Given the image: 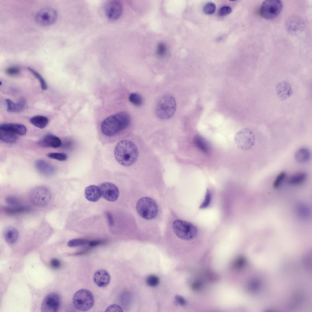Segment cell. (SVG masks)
<instances>
[{"instance_id": "6da1fadb", "label": "cell", "mask_w": 312, "mask_h": 312, "mask_svg": "<svg viewBox=\"0 0 312 312\" xmlns=\"http://www.w3.org/2000/svg\"><path fill=\"white\" fill-rule=\"evenodd\" d=\"M131 119L126 112H121L108 117L101 122L100 141L103 144L114 143L120 139V134L129 125Z\"/></svg>"}, {"instance_id": "7a4b0ae2", "label": "cell", "mask_w": 312, "mask_h": 312, "mask_svg": "<svg viewBox=\"0 0 312 312\" xmlns=\"http://www.w3.org/2000/svg\"><path fill=\"white\" fill-rule=\"evenodd\" d=\"M114 153L117 161L125 166L133 165L137 159L139 154L135 144L128 139L122 140L118 142L115 146Z\"/></svg>"}, {"instance_id": "3957f363", "label": "cell", "mask_w": 312, "mask_h": 312, "mask_svg": "<svg viewBox=\"0 0 312 312\" xmlns=\"http://www.w3.org/2000/svg\"><path fill=\"white\" fill-rule=\"evenodd\" d=\"M135 208L137 214L145 221H154L158 218L160 213L157 201L148 196L140 197L136 201Z\"/></svg>"}, {"instance_id": "277c9868", "label": "cell", "mask_w": 312, "mask_h": 312, "mask_svg": "<svg viewBox=\"0 0 312 312\" xmlns=\"http://www.w3.org/2000/svg\"><path fill=\"white\" fill-rule=\"evenodd\" d=\"M173 235L182 240H191L196 236L198 230L196 227L188 221L176 218L171 224Z\"/></svg>"}, {"instance_id": "5b68a950", "label": "cell", "mask_w": 312, "mask_h": 312, "mask_svg": "<svg viewBox=\"0 0 312 312\" xmlns=\"http://www.w3.org/2000/svg\"><path fill=\"white\" fill-rule=\"evenodd\" d=\"M176 109V102L175 98L170 94H165L160 96L158 100L155 111L158 118L167 119L173 115Z\"/></svg>"}, {"instance_id": "8992f818", "label": "cell", "mask_w": 312, "mask_h": 312, "mask_svg": "<svg viewBox=\"0 0 312 312\" xmlns=\"http://www.w3.org/2000/svg\"><path fill=\"white\" fill-rule=\"evenodd\" d=\"M234 140L237 148L241 151H247L254 146L256 139L253 131L245 128L240 129L236 133Z\"/></svg>"}, {"instance_id": "52a82bcc", "label": "cell", "mask_w": 312, "mask_h": 312, "mask_svg": "<svg viewBox=\"0 0 312 312\" xmlns=\"http://www.w3.org/2000/svg\"><path fill=\"white\" fill-rule=\"evenodd\" d=\"M74 307L78 310L86 311L93 307L94 303V297L92 293L87 289H81L76 291L73 297Z\"/></svg>"}, {"instance_id": "ba28073f", "label": "cell", "mask_w": 312, "mask_h": 312, "mask_svg": "<svg viewBox=\"0 0 312 312\" xmlns=\"http://www.w3.org/2000/svg\"><path fill=\"white\" fill-rule=\"evenodd\" d=\"M282 7V3L280 0H265L261 6L260 13L261 16L265 19H272L280 14Z\"/></svg>"}, {"instance_id": "9c48e42d", "label": "cell", "mask_w": 312, "mask_h": 312, "mask_svg": "<svg viewBox=\"0 0 312 312\" xmlns=\"http://www.w3.org/2000/svg\"><path fill=\"white\" fill-rule=\"evenodd\" d=\"M51 193L47 188L42 186L36 187L30 192L29 198L34 205L43 207L49 203L51 199Z\"/></svg>"}, {"instance_id": "30bf717a", "label": "cell", "mask_w": 312, "mask_h": 312, "mask_svg": "<svg viewBox=\"0 0 312 312\" xmlns=\"http://www.w3.org/2000/svg\"><path fill=\"white\" fill-rule=\"evenodd\" d=\"M56 11L51 8H44L40 10L36 15V22L43 26H48L54 23L56 20Z\"/></svg>"}, {"instance_id": "8fae6325", "label": "cell", "mask_w": 312, "mask_h": 312, "mask_svg": "<svg viewBox=\"0 0 312 312\" xmlns=\"http://www.w3.org/2000/svg\"><path fill=\"white\" fill-rule=\"evenodd\" d=\"M102 197L106 200L113 202L118 198L119 192V188L114 184L109 182H105L99 185Z\"/></svg>"}, {"instance_id": "7c38bea8", "label": "cell", "mask_w": 312, "mask_h": 312, "mask_svg": "<svg viewBox=\"0 0 312 312\" xmlns=\"http://www.w3.org/2000/svg\"><path fill=\"white\" fill-rule=\"evenodd\" d=\"M60 304V299L58 295L56 293H50L47 295L43 300L41 307V311L57 312Z\"/></svg>"}, {"instance_id": "4fadbf2b", "label": "cell", "mask_w": 312, "mask_h": 312, "mask_svg": "<svg viewBox=\"0 0 312 312\" xmlns=\"http://www.w3.org/2000/svg\"><path fill=\"white\" fill-rule=\"evenodd\" d=\"M105 12L107 17L112 20H117L122 14V7L120 2L116 0L108 2L105 7Z\"/></svg>"}, {"instance_id": "5bb4252c", "label": "cell", "mask_w": 312, "mask_h": 312, "mask_svg": "<svg viewBox=\"0 0 312 312\" xmlns=\"http://www.w3.org/2000/svg\"><path fill=\"white\" fill-rule=\"evenodd\" d=\"M276 94L278 98L284 101L289 98L293 94V90L290 83L286 80L278 83L275 86Z\"/></svg>"}, {"instance_id": "9a60e30c", "label": "cell", "mask_w": 312, "mask_h": 312, "mask_svg": "<svg viewBox=\"0 0 312 312\" xmlns=\"http://www.w3.org/2000/svg\"><path fill=\"white\" fill-rule=\"evenodd\" d=\"M94 283L98 286L105 287L109 283L110 276L109 273L105 269H99L96 271L94 275Z\"/></svg>"}, {"instance_id": "2e32d148", "label": "cell", "mask_w": 312, "mask_h": 312, "mask_svg": "<svg viewBox=\"0 0 312 312\" xmlns=\"http://www.w3.org/2000/svg\"><path fill=\"white\" fill-rule=\"evenodd\" d=\"M85 195L88 200L92 202H96L101 196L100 189L99 186L95 185L88 186L85 189Z\"/></svg>"}, {"instance_id": "e0dca14e", "label": "cell", "mask_w": 312, "mask_h": 312, "mask_svg": "<svg viewBox=\"0 0 312 312\" xmlns=\"http://www.w3.org/2000/svg\"><path fill=\"white\" fill-rule=\"evenodd\" d=\"M39 144L43 146L56 148L62 144L60 139L58 137L51 134L45 135L39 142Z\"/></svg>"}, {"instance_id": "ac0fdd59", "label": "cell", "mask_w": 312, "mask_h": 312, "mask_svg": "<svg viewBox=\"0 0 312 312\" xmlns=\"http://www.w3.org/2000/svg\"><path fill=\"white\" fill-rule=\"evenodd\" d=\"M0 129L8 130L20 135H24L27 132L26 126L23 124L19 123H3L0 125Z\"/></svg>"}, {"instance_id": "d6986e66", "label": "cell", "mask_w": 312, "mask_h": 312, "mask_svg": "<svg viewBox=\"0 0 312 312\" xmlns=\"http://www.w3.org/2000/svg\"><path fill=\"white\" fill-rule=\"evenodd\" d=\"M37 169L42 174L46 176H51L55 172L54 168L45 161L38 160L35 163Z\"/></svg>"}, {"instance_id": "ffe728a7", "label": "cell", "mask_w": 312, "mask_h": 312, "mask_svg": "<svg viewBox=\"0 0 312 312\" xmlns=\"http://www.w3.org/2000/svg\"><path fill=\"white\" fill-rule=\"evenodd\" d=\"M7 110L9 112H20L23 110L25 108L26 102L23 99H21L17 103H14L9 99H6Z\"/></svg>"}, {"instance_id": "44dd1931", "label": "cell", "mask_w": 312, "mask_h": 312, "mask_svg": "<svg viewBox=\"0 0 312 312\" xmlns=\"http://www.w3.org/2000/svg\"><path fill=\"white\" fill-rule=\"evenodd\" d=\"M5 240L8 243L12 244L15 243L19 238V233L15 228L9 226L6 228L3 232Z\"/></svg>"}, {"instance_id": "7402d4cb", "label": "cell", "mask_w": 312, "mask_h": 312, "mask_svg": "<svg viewBox=\"0 0 312 312\" xmlns=\"http://www.w3.org/2000/svg\"><path fill=\"white\" fill-rule=\"evenodd\" d=\"M194 146L200 151L205 154H208L210 151V147L207 142L201 136L196 135L193 139Z\"/></svg>"}, {"instance_id": "603a6c76", "label": "cell", "mask_w": 312, "mask_h": 312, "mask_svg": "<svg viewBox=\"0 0 312 312\" xmlns=\"http://www.w3.org/2000/svg\"><path fill=\"white\" fill-rule=\"evenodd\" d=\"M310 153L309 150L305 147L298 149L295 152L294 158L295 160L300 163L307 162L310 159Z\"/></svg>"}, {"instance_id": "cb8c5ba5", "label": "cell", "mask_w": 312, "mask_h": 312, "mask_svg": "<svg viewBox=\"0 0 312 312\" xmlns=\"http://www.w3.org/2000/svg\"><path fill=\"white\" fill-rule=\"evenodd\" d=\"M0 138L2 141L9 144L15 143L17 137L15 133L5 129H0Z\"/></svg>"}, {"instance_id": "d4e9b609", "label": "cell", "mask_w": 312, "mask_h": 312, "mask_svg": "<svg viewBox=\"0 0 312 312\" xmlns=\"http://www.w3.org/2000/svg\"><path fill=\"white\" fill-rule=\"evenodd\" d=\"M30 121L35 126L40 129H43L47 125L48 119L45 116L37 115L31 117L30 119Z\"/></svg>"}, {"instance_id": "484cf974", "label": "cell", "mask_w": 312, "mask_h": 312, "mask_svg": "<svg viewBox=\"0 0 312 312\" xmlns=\"http://www.w3.org/2000/svg\"><path fill=\"white\" fill-rule=\"evenodd\" d=\"M307 177V174L304 172H299L291 176L288 180V183L293 185H297L304 182Z\"/></svg>"}, {"instance_id": "4316f807", "label": "cell", "mask_w": 312, "mask_h": 312, "mask_svg": "<svg viewBox=\"0 0 312 312\" xmlns=\"http://www.w3.org/2000/svg\"><path fill=\"white\" fill-rule=\"evenodd\" d=\"M27 207L21 206L4 207L3 208L4 211L9 214H15L21 213L28 210Z\"/></svg>"}, {"instance_id": "83f0119b", "label": "cell", "mask_w": 312, "mask_h": 312, "mask_svg": "<svg viewBox=\"0 0 312 312\" xmlns=\"http://www.w3.org/2000/svg\"><path fill=\"white\" fill-rule=\"evenodd\" d=\"M28 70L39 81L41 88L43 90H45L47 88V86L44 79L41 75L37 71L30 67H28Z\"/></svg>"}, {"instance_id": "f1b7e54d", "label": "cell", "mask_w": 312, "mask_h": 312, "mask_svg": "<svg viewBox=\"0 0 312 312\" xmlns=\"http://www.w3.org/2000/svg\"><path fill=\"white\" fill-rule=\"evenodd\" d=\"M130 101L136 106H140L143 103V100L141 96L137 93H132L129 97Z\"/></svg>"}, {"instance_id": "f546056e", "label": "cell", "mask_w": 312, "mask_h": 312, "mask_svg": "<svg viewBox=\"0 0 312 312\" xmlns=\"http://www.w3.org/2000/svg\"><path fill=\"white\" fill-rule=\"evenodd\" d=\"M211 199L212 196L211 191L208 189H207L204 199L200 206V208L204 209L207 208L210 204Z\"/></svg>"}, {"instance_id": "4dcf8cb0", "label": "cell", "mask_w": 312, "mask_h": 312, "mask_svg": "<svg viewBox=\"0 0 312 312\" xmlns=\"http://www.w3.org/2000/svg\"><path fill=\"white\" fill-rule=\"evenodd\" d=\"M89 242V240L84 239H73L69 241L68 245L70 247H74L85 245Z\"/></svg>"}, {"instance_id": "1f68e13d", "label": "cell", "mask_w": 312, "mask_h": 312, "mask_svg": "<svg viewBox=\"0 0 312 312\" xmlns=\"http://www.w3.org/2000/svg\"><path fill=\"white\" fill-rule=\"evenodd\" d=\"M47 156L49 158L60 161H65L67 158L66 154L61 153H50L48 154Z\"/></svg>"}, {"instance_id": "d6a6232c", "label": "cell", "mask_w": 312, "mask_h": 312, "mask_svg": "<svg viewBox=\"0 0 312 312\" xmlns=\"http://www.w3.org/2000/svg\"><path fill=\"white\" fill-rule=\"evenodd\" d=\"M216 6L215 4L212 2H208L206 4L203 8L204 12L207 15L213 14L215 11Z\"/></svg>"}, {"instance_id": "836d02e7", "label": "cell", "mask_w": 312, "mask_h": 312, "mask_svg": "<svg viewBox=\"0 0 312 312\" xmlns=\"http://www.w3.org/2000/svg\"><path fill=\"white\" fill-rule=\"evenodd\" d=\"M5 202L9 205L12 206H20L21 202L17 197L13 196H8L5 198Z\"/></svg>"}, {"instance_id": "e575fe53", "label": "cell", "mask_w": 312, "mask_h": 312, "mask_svg": "<svg viewBox=\"0 0 312 312\" xmlns=\"http://www.w3.org/2000/svg\"><path fill=\"white\" fill-rule=\"evenodd\" d=\"M159 282L158 278L154 275L149 276L147 278L146 282L147 284L151 287H155L157 285Z\"/></svg>"}, {"instance_id": "d590c367", "label": "cell", "mask_w": 312, "mask_h": 312, "mask_svg": "<svg viewBox=\"0 0 312 312\" xmlns=\"http://www.w3.org/2000/svg\"><path fill=\"white\" fill-rule=\"evenodd\" d=\"M286 176V173L285 171H282L278 174L273 183V187L275 188L278 187L282 182Z\"/></svg>"}, {"instance_id": "8d00e7d4", "label": "cell", "mask_w": 312, "mask_h": 312, "mask_svg": "<svg viewBox=\"0 0 312 312\" xmlns=\"http://www.w3.org/2000/svg\"><path fill=\"white\" fill-rule=\"evenodd\" d=\"M167 51V47L165 44L163 43H160L158 44L156 53L159 57L162 58L165 56Z\"/></svg>"}, {"instance_id": "74e56055", "label": "cell", "mask_w": 312, "mask_h": 312, "mask_svg": "<svg viewBox=\"0 0 312 312\" xmlns=\"http://www.w3.org/2000/svg\"><path fill=\"white\" fill-rule=\"evenodd\" d=\"M20 69L16 66H12L7 68L5 70L6 73L10 76H14L19 73Z\"/></svg>"}, {"instance_id": "f35d334b", "label": "cell", "mask_w": 312, "mask_h": 312, "mask_svg": "<svg viewBox=\"0 0 312 312\" xmlns=\"http://www.w3.org/2000/svg\"><path fill=\"white\" fill-rule=\"evenodd\" d=\"M232 12L231 8L229 6H224L221 8L218 12V15L223 16L229 14Z\"/></svg>"}, {"instance_id": "ab89813d", "label": "cell", "mask_w": 312, "mask_h": 312, "mask_svg": "<svg viewBox=\"0 0 312 312\" xmlns=\"http://www.w3.org/2000/svg\"><path fill=\"white\" fill-rule=\"evenodd\" d=\"M121 307L117 304H112L108 307L105 312H122Z\"/></svg>"}, {"instance_id": "60d3db41", "label": "cell", "mask_w": 312, "mask_h": 312, "mask_svg": "<svg viewBox=\"0 0 312 312\" xmlns=\"http://www.w3.org/2000/svg\"><path fill=\"white\" fill-rule=\"evenodd\" d=\"M50 265L52 268L56 269L59 268L61 264L60 261L58 259L53 258L50 261Z\"/></svg>"}, {"instance_id": "b9f144b4", "label": "cell", "mask_w": 312, "mask_h": 312, "mask_svg": "<svg viewBox=\"0 0 312 312\" xmlns=\"http://www.w3.org/2000/svg\"><path fill=\"white\" fill-rule=\"evenodd\" d=\"M175 298L176 302L179 305L183 306L185 304L186 301L182 296L179 295H176Z\"/></svg>"}, {"instance_id": "7bdbcfd3", "label": "cell", "mask_w": 312, "mask_h": 312, "mask_svg": "<svg viewBox=\"0 0 312 312\" xmlns=\"http://www.w3.org/2000/svg\"><path fill=\"white\" fill-rule=\"evenodd\" d=\"M101 242L100 240H94L91 241L89 243V245L91 246H95L99 244Z\"/></svg>"}, {"instance_id": "ee69618b", "label": "cell", "mask_w": 312, "mask_h": 312, "mask_svg": "<svg viewBox=\"0 0 312 312\" xmlns=\"http://www.w3.org/2000/svg\"><path fill=\"white\" fill-rule=\"evenodd\" d=\"M107 218L108 221V222L110 225H112L113 224V219L111 214L108 213L107 214Z\"/></svg>"}]
</instances>
